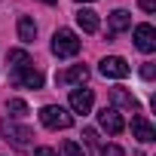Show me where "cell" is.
Returning a JSON list of instances; mask_svg holds the SVG:
<instances>
[{"mask_svg": "<svg viewBox=\"0 0 156 156\" xmlns=\"http://www.w3.org/2000/svg\"><path fill=\"white\" fill-rule=\"evenodd\" d=\"M0 135H3V141H9L19 150H31L34 147V132L28 126L16 122V119H3V122H0Z\"/></svg>", "mask_w": 156, "mask_h": 156, "instance_id": "1", "label": "cell"}, {"mask_svg": "<svg viewBox=\"0 0 156 156\" xmlns=\"http://www.w3.org/2000/svg\"><path fill=\"white\" fill-rule=\"evenodd\" d=\"M76 52H80V37H76L70 28H58L52 34V55L58 58H73Z\"/></svg>", "mask_w": 156, "mask_h": 156, "instance_id": "2", "label": "cell"}, {"mask_svg": "<svg viewBox=\"0 0 156 156\" xmlns=\"http://www.w3.org/2000/svg\"><path fill=\"white\" fill-rule=\"evenodd\" d=\"M40 122L46 126V129H70L73 126V113L67 110V107H61V104H46V107H40Z\"/></svg>", "mask_w": 156, "mask_h": 156, "instance_id": "3", "label": "cell"}, {"mask_svg": "<svg viewBox=\"0 0 156 156\" xmlns=\"http://www.w3.org/2000/svg\"><path fill=\"white\" fill-rule=\"evenodd\" d=\"M98 70L101 76H110V80H122V76H129V61L119 58V55H107L98 61Z\"/></svg>", "mask_w": 156, "mask_h": 156, "instance_id": "4", "label": "cell"}, {"mask_svg": "<svg viewBox=\"0 0 156 156\" xmlns=\"http://www.w3.org/2000/svg\"><path fill=\"white\" fill-rule=\"evenodd\" d=\"M12 83L16 86H25V89H43V73L34 64H28V67L12 70Z\"/></svg>", "mask_w": 156, "mask_h": 156, "instance_id": "5", "label": "cell"}, {"mask_svg": "<svg viewBox=\"0 0 156 156\" xmlns=\"http://www.w3.org/2000/svg\"><path fill=\"white\" fill-rule=\"evenodd\" d=\"M98 126H101L107 135H119V132L126 129V122H122V116H119L116 107H101V110H98Z\"/></svg>", "mask_w": 156, "mask_h": 156, "instance_id": "6", "label": "cell"}, {"mask_svg": "<svg viewBox=\"0 0 156 156\" xmlns=\"http://www.w3.org/2000/svg\"><path fill=\"white\" fill-rule=\"evenodd\" d=\"M86 80H89V67H86V64H73V67L55 73V83H58V86H76V83L83 86Z\"/></svg>", "mask_w": 156, "mask_h": 156, "instance_id": "7", "label": "cell"}, {"mask_svg": "<svg viewBox=\"0 0 156 156\" xmlns=\"http://www.w3.org/2000/svg\"><path fill=\"white\" fill-rule=\"evenodd\" d=\"M132 37H135V46H138L144 55H150V52L156 49V31H153V25H147V22H144V25H135V34H132Z\"/></svg>", "mask_w": 156, "mask_h": 156, "instance_id": "8", "label": "cell"}, {"mask_svg": "<svg viewBox=\"0 0 156 156\" xmlns=\"http://www.w3.org/2000/svg\"><path fill=\"white\" fill-rule=\"evenodd\" d=\"M132 135L141 141V144H153L156 141V129L150 126V119L147 116H141V113H135L132 116Z\"/></svg>", "mask_w": 156, "mask_h": 156, "instance_id": "9", "label": "cell"}, {"mask_svg": "<svg viewBox=\"0 0 156 156\" xmlns=\"http://www.w3.org/2000/svg\"><path fill=\"white\" fill-rule=\"evenodd\" d=\"M92 104H95V95H92V89H70V110L73 113H89L92 110Z\"/></svg>", "mask_w": 156, "mask_h": 156, "instance_id": "10", "label": "cell"}, {"mask_svg": "<svg viewBox=\"0 0 156 156\" xmlns=\"http://www.w3.org/2000/svg\"><path fill=\"white\" fill-rule=\"evenodd\" d=\"M110 101H113V107H116V110H119V107H126V110H132V113H138V110H141L138 98H135L129 89H122V86L110 89Z\"/></svg>", "mask_w": 156, "mask_h": 156, "instance_id": "11", "label": "cell"}, {"mask_svg": "<svg viewBox=\"0 0 156 156\" xmlns=\"http://www.w3.org/2000/svg\"><path fill=\"white\" fill-rule=\"evenodd\" d=\"M129 28H132V16H129L126 9H113V12H110V31H107V34L113 37V34H122V31H129Z\"/></svg>", "mask_w": 156, "mask_h": 156, "instance_id": "12", "label": "cell"}, {"mask_svg": "<svg viewBox=\"0 0 156 156\" xmlns=\"http://www.w3.org/2000/svg\"><path fill=\"white\" fill-rule=\"evenodd\" d=\"M76 25H80V31L83 34H95L98 31V12H92V9H80V12H76Z\"/></svg>", "mask_w": 156, "mask_h": 156, "instance_id": "13", "label": "cell"}, {"mask_svg": "<svg viewBox=\"0 0 156 156\" xmlns=\"http://www.w3.org/2000/svg\"><path fill=\"white\" fill-rule=\"evenodd\" d=\"M34 37H37V25H34V19L22 16V19H19V40H22V43H34Z\"/></svg>", "mask_w": 156, "mask_h": 156, "instance_id": "14", "label": "cell"}, {"mask_svg": "<svg viewBox=\"0 0 156 156\" xmlns=\"http://www.w3.org/2000/svg\"><path fill=\"white\" fill-rule=\"evenodd\" d=\"M6 64H9V70H19V67H28L31 58H28L25 49H9V52H6Z\"/></svg>", "mask_w": 156, "mask_h": 156, "instance_id": "15", "label": "cell"}, {"mask_svg": "<svg viewBox=\"0 0 156 156\" xmlns=\"http://www.w3.org/2000/svg\"><path fill=\"white\" fill-rule=\"evenodd\" d=\"M6 110H9V116H16V119L28 116V104H25L22 98H9V101H6Z\"/></svg>", "mask_w": 156, "mask_h": 156, "instance_id": "16", "label": "cell"}, {"mask_svg": "<svg viewBox=\"0 0 156 156\" xmlns=\"http://www.w3.org/2000/svg\"><path fill=\"white\" fill-rule=\"evenodd\" d=\"M98 156H126V150L119 144H101L98 147Z\"/></svg>", "mask_w": 156, "mask_h": 156, "instance_id": "17", "label": "cell"}, {"mask_svg": "<svg viewBox=\"0 0 156 156\" xmlns=\"http://www.w3.org/2000/svg\"><path fill=\"white\" fill-rule=\"evenodd\" d=\"M61 150H64V156H86V150L76 144V141H64V144H61Z\"/></svg>", "mask_w": 156, "mask_h": 156, "instance_id": "18", "label": "cell"}, {"mask_svg": "<svg viewBox=\"0 0 156 156\" xmlns=\"http://www.w3.org/2000/svg\"><path fill=\"white\" fill-rule=\"evenodd\" d=\"M138 6L144 12H156V0H138Z\"/></svg>", "mask_w": 156, "mask_h": 156, "instance_id": "19", "label": "cell"}, {"mask_svg": "<svg viewBox=\"0 0 156 156\" xmlns=\"http://www.w3.org/2000/svg\"><path fill=\"white\" fill-rule=\"evenodd\" d=\"M153 73H156V67H153V64L147 61V64L141 67V76H144V80H153Z\"/></svg>", "mask_w": 156, "mask_h": 156, "instance_id": "20", "label": "cell"}, {"mask_svg": "<svg viewBox=\"0 0 156 156\" xmlns=\"http://www.w3.org/2000/svg\"><path fill=\"white\" fill-rule=\"evenodd\" d=\"M34 156H58V153H55L52 147H37V150H34Z\"/></svg>", "mask_w": 156, "mask_h": 156, "instance_id": "21", "label": "cell"}, {"mask_svg": "<svg viewBox=\"0 0 156 156\" xmlns=\"http://www.w3.org/2000/svg\"><path fill=\"white\" fill-rule=\"evenodd\" d=\"M43 3H49V6H55V3H58V0H43Z\"/></svg>", "mask_w": 156, "mask_h": 156, "instance_id": "22", "label": "cell"}, {"mask_svg": "<svg viewBox=\"0 0 156 156\" xmlns=\"http://www.w3.org/2000/svg\"><path fill=\"white\" fill-rule=\"evenodd\" d=\"M76 3H92V0H76Z\"/></svg>", "mask_w": 156, "mask_h": 156, "instance_id": "23", "label": "cell"}]
</instances>
